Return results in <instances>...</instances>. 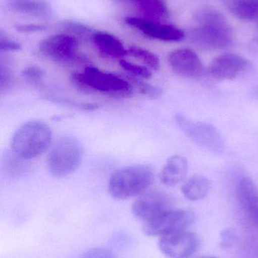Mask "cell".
<instances>
[{"mask_svg":"<svg viewBox=\"0 0 258 258\" xmlns=\"http://www.w3.org/2000/svg\"><path fill=\"white\" fill-rule=\"evenodd\" d=\"M197 27L189 33V39L197 46L205 50L228 48L233 43V33L225 17L212 7L195 12Z\"/></svg>","mask_w":258,"mask_h":258,"instance_id":"obj_1","label":"cell"},{"mask_svg":"<svg viewBox=\"0 0 258 258\" xmlns=\"http://www.w3.org/2000/svg\"><path fill=\"white\" fill-rule=\"evenodd\" d=\"M73 86L83 93L100 92L113 98H129L133 86L129 80L94 67H87L82 73H74L70 77Z\"/></svg>","mask_w":258,"mask_h":258,"instance_id":"obj_2","label":"cell"},{"mask_svg":"<svg viewBox=\"0 0 258 258\" xmlns=\"http://www.w3.org/2000/svg\"><path fill=\"white\" fill-rule=\"evenodd\" d=\"M154 177V170L148 165L123 167L111 176L108 186L109 192L118 200L139 197L152 184Z\"/></svg>","mask_w":258,"mask_h":258,"instance_id":"obj_3","label":"cell"},{"mask_svg":"<svg viewBox=\"0 0 258 258\" xmlns=\"http://www.w3.org/2000/svg\"><path fill=\"white\" fill-rule=\"evenodd\" d=\"M53 140L51 128L44 122L30 121L17 129L12 140V150L21 159H32L45 153Z\"/></svg>","mask_w":258,"mask_h":258,"instance_id":"obj_4","label":"cell"},{"mask_svg":"<svg viewBox=\"0 0 258 258\" xmlns=\"http://www.w3.org/2000/svg\"><path fill=\"white\" fill-rule=\"evenodd\" d=\"M83 158L82 143L73 136L62 137L56 141L48 153V171L53 177H67L80 167Z\"/></svg>","mask_w":258,"mask_h":258,"instance_id":"obj_5","label":"cell"},{"mask_svg":"<svg viewBox=\"0 0 258 258\" xmlns=\"http://www.w3.org/2000/svg\"><path fill=\"white\" fill-rule=\"evenodd\" d=\"M175 119L179 128L198 147L211 153H223L225 147L224 139L213 125L194 122L180 113L176 115Z\"/></svg>","mask_w":258,"mask_h":258,"instance_id":"obj_6","label":"cell"},{"mask_svg":"<svg viewBox=\"0 0 258 258\" xmlns=\"http://www.w3.org/2000/svg\"><path fill=\"white\" fill-rule=\"evenodd\" d=\"M194 221L195 215L191 211L172 209L143 224L142 231L150 237H161L168 233L186 230Z\"/></svg>","mask_w":258,"mask_h":258,"instance_id":"obj_7","label":"cell"},{"mask_svg":"<svg viewBox=\"0 0 258 258\" xmlns=\"http://www.w3.org/2000/svg\"><path fill=\"white\" fill-rule=\"evenodd\" d=\"M39 48L43 55L57 63H74L83 60L77 54L78 42L72 35H53L42 40Z\"/></svg>","mask_w":258,"mask_h":258,"instance_id":"obj_8","label":"cell"},{"mask_svg":"<svg viewBox=\"0 0 258 258\" xmlns=\"http://www.w3.org/2000/svg\"><path fill=\"white\" fill-rule=\"evenodd\" d=\"M172 209V199L168 194L159 190L146 191L133 203L132 213L145 224Z\"/></svg>","mask_w":258,"mask_h":258,"instance_id":"obj_9","label":"cell"},{"mask_svg":"<svg viewBox=\"0 0 258 258\" xmlns=\"http://www.w3.org/2000/svg\"><path fill=\"white\" fill-rule=\"evenodd\" d=\"M198 245V236L186 230L159 237V248L168 258H189L197 251Z\"/></svg>","mask_w":258,"mask_h":258,"instance_id":"obj_10","label":"cell"},{"mask_svg":"<svg viewBox=\"0 0 258 258\" xmlns=\"http://www.w3.org/2000/svg\"><path fill=\"white\" fill-rule=\"evenodd\" d=\"M125 22L127 25L136 29L151 39L165 42H180L185 37L183 30L171 24H162L157 21L136 17H127Z\"/></svg>","mask_w":258,"mask_h":258,"instance_id":"obj_11","label":"cell"},{"mask_svg":"<svg viewBox=\"0 0 258 258\" xmlns=\"http://www.w3.org/2000/svg\"><path fill=\"white\" fill-rule=\"evenodd\" d=\"M168 62L177 75L198 80L204 76V68L198 54L189 48H179L170 53Z\"/></svg>","mask_w":258,"mask_h":258,"instance_id":"obj_12","label":"cell"},{"mask_svg":"<svg viewBox=\"0 0 258 258\" xmlns=\"http://www.w3.org/2000/svg\"><path fill=\"white\" fill-rule=\"evenodd\" d=\"M251 68V62L242 56L225 53L214 59L209 72L217 80H233Z\"/></svg>","mask_w":258,"mask_h":258,"instance_id":"obj_13","label":"cell"},{"mask_svg":"<svg viewBox=\"0 0 258 258\" xmlns=\"http://www.w3.org/2000/svg\"><path fill=\"white\" fill-rule=\"evenodd\" d=\"M101 56L108 58L121 59L127 55V49L118 38L106 32H95L92 39Z\"/></svg>","mask_w":258,"mask_h":258,"instance_id":"obj_14","label":"cell"},{"mask_svg":"<svg viewBox=\"0 0 258 258\" xmlns=\"http://www.w3.org/2000/svg\"><path fill=\"white\" fill-rule=\"evenodd\" d=\"M239 203L245 212L255 221H258V189L251 179L243 177L236 187Z\"/></svg>","mask_w":258,"mask_h":258,"instance_id":"obj_15","label":"cell"},{"mask_svg":"<svg viewBox=\"0 0 258 258\" xmlns=\"http://www.w3.org/2000/svg\"><path fill=\"white\" fill-rule=\"evenodd\" d=\"M188 161L179 155L168 159L160 174V180L163 184L172 186L181 183L188 173Z\"/></svg>","mask_w":258,"mask_h":258,"instance_id":"obj_16","label":"cell"},{"mask_svg":"<svg viewBox=\"0 0 258 258\" xmlns=\"http://www.w3.org/2000/svg\"><path fill=\"white\" fill-rule=\"evenodd\" d=\"M130 3L145 19L161 22L169 17V9L165 0H130Z\"/></svg>","mask_w":258,"mask_h":258,"instance_id":"obj_17","label":"cell"},{"mask_svg":"<svg viewBox=\"0 0 258 258\" xmlns=\"http://www.w3.org/2000/svg\"><path fill=\"white\" fill-rule=\"evenodd\" d=\"M9 6L18 13L45 18L51 13V6L44 0H9Z\"/></svg>","mask_w":258,"mask_h":258,"instance_id":"obj_18","label":"cell"},{"mask_svg":"<svg viewBox=\"0 0 258 258\" xmlns=\"http://www.w3.org/2000/svg\"><path fill=\"white\" fill-rule=\"evenodd\" d=\"M232 15L243 21H257L258 3L254 0H221Z\"/></svg>","mask_w":258,"mask_h":258,"instance_id":"obj_19","label":"cell"},{"mask_svg":"<svg viewBox=\"0 0 258 258\" xmlns=\"http://www.w3.org/2000/svg\"><path fill=\"white\" fill-rule=\"evenodd\" d=\"M185 197L192 201L205 198L210 190V183L203 176H194L185 182L181 188Z\"/></svg>","mask_w":258,"mask_h":258,"instance_id":"obj_20","label":"cell"},{"mask_svg":"<svg viewBox=\"0 0 258 258\" xmlns=\"http://www.w3.org/2000/svg\"><path fill=\"white\" fill-rule=\"evenodd\" d=\"M127 55L141 60L149 69L157 71L160 68V60L154 53L140 47L132 46L127 49Z\"/></svg>","mask_w":258,"mask_h":258,"instance_id":"obj_21","label":"cell"},{"mask_svg":"<svg viewBox=\"0 0 258 258\" xmlns=\"http://www.w3.org/2000/svg\"><path fill=\"white\" fill-rule=\"evenodd\" d=\"M128 79L130 83H133L141 94L148 97V98L156 99V98H160L161 95H162V90L160 88L145 83V82L142 81L140 78L129 75Z\"/></svg>","mask_w":258,"mask_h":258,"instance_id":"obj_22","label":"cell"},{"mask_svg":"<svg viewBox=\"0 0 258 258\" xmlns=\"http://www.w3.org/2000/svg\"><path fill=\"white\" fill-rule=\"evenodd\" d=\"M62 26H63L64 29L69 32L71 34H72V36L76 35V36L86 39H92V36L95 33V31L85 24L77 22V21H71V20L64 21Z\"/></svg>","mask_w":258,"mask_h":258,"instance_id":"obj_23","label":"cell"},{"mask_svg":"<svg viewBox=\"0 0 258 258\" xmlns=\"http://www.w3.org/2000/svg\"><path fill=\"white\" fill-rule=\"evenodd\" d=\"M120 66L127 71L130 76L140 79H149L152 77L149 68L145 66L136 64L125 60H120Z\"/></svg>","mask_w":258,"mask_h":258,"instance_id":"obj_24","label":"cell"},{"mask_svg":"<svg viewBox=\"0 0 258 258\" xmlns=\"http://www.w3.org/2000/svg\"><path fill=\"white\" fill-rule=\"evenodd\" d=\"M80 258H118L115 251L105 247L89 248L82 254Z\"/></svg>","mask_w":258,"mask_h":258,"instance_id":"obj_25","label":"cell"},{"mask_svg":"<svg viewBox=\"0 0 258 258\" xmlns=\"http://www.w3.org/2000/svg\"><path fill=\"white\" fill-rule=\"evenodd\" d=\"M22 76L33 83H39L44 77V71L36 66H30L22 71Z\"/></svg>","mask_w":258,"mask_h":258,"instance_id":"obj_26","label":"cell"},{"mask_svg":"<svg viewBox=\"0 0 258 258\" xmlns=\"http://www.w3.org/2000/svg\"><path fill=\"white\" fill-rule=\"evenodd\" d=\"M21 49V45L15 41L7 37H4L3 34L0 36V50L2 51H19Z\"/></svg>","mask_w":258,"mask_h":258,"instance_id":"obj_27","label":"cell"},{"mask_svg":"<svg viewBox=\"0 0 258 258\" xmlns=\"http://www.w3.org/2000/svg\"><path fill=\"white\" fill-rule=\"evenodd\" d=\"M15 27L17 31L24 33H37L46 29L45 26L33 24H18Z\"/></svg>","mask_w":258,"mask_h":258,"instance_id":"obj_28","label":"cell"},{"mask_svg":"<svg viewBox=\"0 0 258 258\" xmlns=\"http://www.w3.org/2000/svg\"><path fill=\"white\" fill-rule=\"evenodd\" d=\"M236 234L232 230H225L221 233V245L223 248H229L234 243Z\"/></svg>","mask_w":258,"mask_h":258,"instance_id":"obj_29","label":"cell"},{"mask_svg":"<svg viewBox=\"0 0 258 258\" xmlns=\"http://www.w3.org/2000/svg\"><path fill=\"white\" fill-rule=\"evenodd\" d=\"M11 83H12V76H11L10 71L6 67L2 64L1 73H0V86H1L2 92L9 88Z\"/></svg>","mask_w":258,"mask_h":258,"instance_id":"obj_30","label":"cell"},{"mask_svg":"<svg viewBox=\"0 0 258 258\" xmlns=\"http://www.w3.org/2000/svg\"><path fill=\"white\" fill-rule=\"evenodd\" d=\"M196 258H218V257H213V256H200V257H198Z\"/></svg>","mask_w":258,"mask_h":258,"instance_id":"obj_31","label":"cell"},{"mask_svg":"<svg viewBox=\"0 0 258 258\" xmlns=\"http://www.w3.org/2000/svg\"><path fill=\"white\" fill-rule=\"evenodd\" d=\"M254 95H255L256 98H258V88H257L255 92H254Z\"/></svg>","mask_w":258,"mask_h":258,"instance_id":"obj_32","label":"cell"},{"mask_svg":"<svg viewBox=\"0 0 258 258\" xmlns=\"http://www.w3.org/2000/svg\"><path fill=\"white\" fill-rule=\"evenodd\" d=\"M116 1L118 2H128V3H130V0H116Z\"/></svg>","mask_w":258,"mask_h":258,"instance_id":"obj_33","label":"cell"},{"mask_svg":"<svg viewBox=\"0 0 258 258\" xmlns=\"http://www.w3.org/2000/svg\"><path fill=\"white\" fill-rule=\"evenodd\" d=\"M254 2H256V3H258V0H254Z\"/></svg>","mask_w":258,"mask_h":258,"instance_id":"obj_34","label":"cell"}]
</instances>
